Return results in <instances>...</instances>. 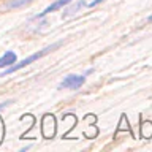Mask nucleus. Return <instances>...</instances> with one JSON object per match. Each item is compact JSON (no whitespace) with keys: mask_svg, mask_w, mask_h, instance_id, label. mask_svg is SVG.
I'll return each instance as SVG.
<instances>
[{"mask_svg":"<svg viewBox=\"0 0 152 152\" xmlns=\"http://www.w3.org/2000/svg\"><path fill=\"white\" fill-rule=\"evenodd\" d=\"M60 45H62V41H57V43H54V45H51V46H46L45 49H41V51L35 52V54L28 56L27 59H24V60H21V62H16V64H13L11 66H8V68L5 70L3 73H0V76H7V75H11V73H14V71H18V70L24 68V66L30 65L32 62H35V60H38V59H41V57H45L46 54H49V52H52L54 49H57V48H60Z\"/></svg>","mask_w":152,"mask_h":152,"instance_id":"f257e3e1","label":"nucleus"},{"mask_svg":"<svg viewBox=\"0 0 152 152\" xmlns=\"http://www.w3.org/2000/svg\"><path fill=\"white\" fill-rule=\"evenodd\" d=\"M86 83L84 75H68L60 81L59 89H79Z\"/></svg>","mask_w":152,"mask_h":152,"instance_id":"f03ea898","label":"nucleus"},{"mask_svg":"<svg viewBox=\"0 0 152 152\" xmlns=\"http://www.w3.org/2000/svg\"><path fill=\"white\" fill-rule=\"evenodd\" d=\"M41 132L46 140H51L56 135V117L52 114H46L41 121Z\"/></svg>","mask_w":152,"mask_h":152,"instance_id":"7ed1b4c3","label":"nucleus"},{"mask_svg":"<svg viewBox=\"0 0 152 152\" xmlns=\"http://www.w3.org/2000/svg\"><path fill=\"white\" fill-rule=\"evenodd\" d=\"M68 3H71V0H57V2H54L52 5H49L48 8H45L41 13H38L33 19H41V18H45L46 14H49V13H52V11H56V10H60L62 7H66Z\"/></svg>","mask_w":152,"mask_h":152,"instance_id":"20e7f679","label":"nucleus"},{"mask_svg":"<svg viewBox=\"0 0 152 152\" xmlns=\"http://www.w3.org/2000/svg\"><path fill=\"white\" fill-rule=\"evenodd\" d=\"M16 62H18L16 52L7 51L2 57H0V68H8V66H11L13 64H16Z\"/></svg>","mask_w":152,"mask_h":152,"instance_id":"39448f33","label":"nucleus"},{"mask_svg":"<svg viewBox=\"0 0 152 152\" xmlns=\"http://www.w3.org/2000/svg\"><path fill=\"white\" fill-rule=\"evenodd\" d=\"M141 136L146 138V140L152 138V122L144 121V122L141 124Z\"/></svg>","mask_w":152,"mask_h":152,"instance_id":"423d86ee","label":"nucleus"},{"mask_svg":"<svg viewBox=\"0 0 152 152\" xmlns=\"http://www.w3.org/2000/svg\"><path fill=\"white\" fill-rule=\"evenodd\" d=\"M86 5V2H83V0H81V2H78L76 5H73V7H70V8H66L64 13H62V18H68V16H71V14H75V13H78L79 11V8H83Z\"/></svg>","mask_w":152,"mask_h":152,"instance_id":"0eeeda50","label":"nucleus"},{"mask_svg":"<svg viewBox=\"0 0 152 152\" xmlns=\"http://www.w3.org/2000/svg\"><path fill=\"white\" fill-rule=\"evenodd\" d=\"M33 0H11V2H8L7 3V8L8 10H11V8H21L24 7V5H28V3H32Z\"/></svg>","mask_w":152,"mask_h":152,"instance_id":"6e6552de","label":"nucleus"},{"mask_svg":"<svg viewBox=\"0 0 152 152\" xmlns=\"http://www.w3.org/2000/svg\"><path fill=\"white\" fill-rule=\"evenodd\" d=\"M102 2H103V0H94V2H90V3H89V7H90V8H92V7H97V5H98V3H102Z\"/></svg>","mask_w":152,"mask_h":152,"instance_id":"1a4fd4ad","label":"nucleus"},{"mask_svg":"<svg viewBox=\"0 0 152 152\" xmlns=\"http://www.w3.org/2000/svg\"><path fill=\"white\" fill-rule=\"evenodd\" d=\"M10 103H11V102H3L2 104H0V111H2V109H3V108H7V106H8V104H10Z\"/></svg>","mask_w":152,"mask_h":152,"instance_id":"9d476101","label":"nucleus"},{"mask_svg":"<svg viewBox=\"0 0 152 152\" xmlns=\"http://www.w3.org/2000/svg\"><path fill=\"white\" fill-rule=\"evenodd\" d=\"M147 21H149V22H152V14H151L149 18H147Z\"/></svg>","mask_w":152,"mask_h":152,"instance_id":"9b49d317","label":"nucleus"}]
</instances>
